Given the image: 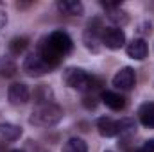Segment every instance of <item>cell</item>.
Returning a JSON list of instances; mask_svg holds the SVG:
<instances>
[{
	"label": "cell",
	"instance_id": "cell-1",
	"mask_svg": "<svg viewBox=\"0 0 154 152\" xmlns=\"http://www.w3.org/2000/svg\"><path fill=\"white\" fill-rule=\"evenodd\" d=\"M61 118H63V109H61L57 104L52 102V104L38 106V108L32 111L29 122H31L32 125H36V127H52V125L59 123Z\"/></svg>",
	"mask_w": 154,
	"mask_h": 152
},
{
	"label": "cell",
	"instance_id": "cell-2",
	"mask_svg": "<svg viewBox=\"0 0 154 152\" xmlns=\"http://www.w3.org/2000/svg\"><path fill=\"white\" fill-rule=\"evenodd\" d=\"M63 81H65L66 86H70L74 90H79V91H88L91 88V82H93V79L88 75L82 68H74V66L65 70Z\"/></svg>",
	"mask_w": 154,
	"mask_h": 152
},
{
	"label": "cell",
	"instance_id": "cell-3",
	"mask_svg": "<svg viewBox=\"0 0 154 152\" xmlns=\"http://www.w3.org/2000/svg\"><path fill=\"white\" fill-rule=\"evenodd\" d=\"M45 39H47L48 45H50L56 52H59L61 56L70 54L72 48H74V41L68 36V32H65V31H52Z\"/></svg>",
	"mask_w": 154,
	"mask_h": 152
},
{
	"label": "cell",
	"instance_id": "cell-4",
	"mask_svg": "<svg viewBox=\"0 0 154 152\" xmlns=\"http://www.w3.org/2000/svg\"><path fill=\"white\" fill-rule=\"evenodd\" d=\"M100 43L104 47H108L109 50H118L124 47L125 43V32L120 29V27H108L102 31V36H100Z\"/></svg>",
	"mask_w": 154,
	"mask_h": 152
},
{
	"label": "cell",
	"instance_id": "cell-5",
	"mask_svg": "<svg viewBox=\"0 0 154 152\" xmlns=\"http://www.w3.org/2000/svg\"><path fill=\"white\" fill-rule=\"evenodd\" d=\"M23 72L31 77H41V75H45L47 72H50V66L39 57L38 54H31L23 61Z\"/></svg>",
	"mask_w": 154,
	"mask_h": 152
},
{
	"label": "cell",
	"instance_id": "cell-6",
	"mask_svg": "<svg viewBox=\"0 0 154 152\" xmlns=\"http://www.w3.org/2000/svg\"><path fill=\"white\" fill-rule=\"evenodd\" d=\"M7 99L13 106H22V104H27L29 99H31V91L27 88V84L23 82H14L9 86L7 90Z\"/></svg>",
	"mask_w": 154,
	"mask_h": 152
},
{
	"label": "cell",
	"instance_id": "cell-7",
	"mask_svg": "<svg viewBox=\"0 0 154 152\" xmlns=\"http://www.w3.org/2000/svg\"><path fill=\"white\" fill-rule=\"evenodd\" d=\"M136 82V75H134V70L131 66H124L120 68L113 77V86L116 90H131Z\"/></svg>",
	"mask_w": 154,
	"mask_h": 152
},
{
	"label": "cell",
	"instance_id": "cell-8",
	"mask_svg": "<svg viewBox=\"0 0 154 152\" xmlns=\"http://www.w3.org/2000/svg\"><path fill=\"white\" fill-rule=\"evenodd\" d=\"M38 56L50 66V68H56L59 63H61V59H63V56L59 54V52H56L50 45H48V41L47 39H43L41 41V45H39V50H38Z\"/></svg>",
	"mask_w": 154,
	"mask_h": 152
},
{
	"label": "cell",
	"instance_id": "cell-9",
	"mask_svg": "<svg viewBox=\"0 0 154 152\" xmlns=\"http://www.w3.org/2000/svg\"><path fill=\"white\" fill-rule=\"evenodd\" d=\"M102 7L108 11V18L113 20L116 25H124L127 23L129 16L124 9H120V4L118 2H102Z\"/></svg>",
	"mask_w": 154,
	"mask_h": 152
},
{
	"label": "cell",
	"instance_id": "cell-10",
	"mask_svg": "<svg viewBox=\"0 0 154 152\" xmlns=\"http://www.w3.org/2000/svg\"><path fill=\"white\" fill-rule=\"evenodd\" d=\"M125 52H127V56H129L131 59L143 61V59L147 57V52H149V48H147V43H145L143 39H142V38H136V39H133V41L127 45Z\"/></svg>",
	"mask_w": 154,
	"mask_h": 152
},
{
	"label": "cell",
	"instance_id": "cell-11",
	"mask_svg": "<svg viewBox=\"0 0 154 152\" xmlns=\"http://www.w3.org/2000/svg\"><path fill=\"white\" fill-rule=\"evenodd\" d=\"M97 129L100 132V136L104 138H113L118 134V122L109 118V116H100L97 120Z\"/></svg>",
	"mask_w": 154,
	"mask_h": 152
},
{
	"label": "cell",
	"instance_id": "cell-12",
	"mask_svg": "<svg viewBox=\"0 0 154 152\" xmlns=\"http://www.w3.org/2000/svg\"><path fill=\"white\" fill-rule=\"evenodd\" d=\"M57 9L63 14H70V16H81L84 13V5L79 0H59Z\"/></svg>",
	"mask_w": 154,
	"mask_h": 152
},
{
	"label": "cell",
	"instance_id": "cell-13",
	"mask_svg": "<svg viewBox=\"0 0 154 152\" xmlns=\"http://www.w3.org/2000/svg\"><path fill=\"white\" fill-rule=\"evenodd\" d=\"M100 99H102V102H104L109 109H113V111H120V109H124V106H125L124 97L118 95V93H115V91H109V90L102 91Z\"/></svg>",
	"mask_w": 154,
	"mask_h": 152
},
{
	"label": "cell",
	"instance_id": "cell-14",
	"mask_svg": "<svg viewBox=\"0 0 154 152\" xmlns=\"http://www.w3.org/2000/svg\"><path fill=\"white\" fill-rule=\"evenodd\" d=\"M138 118L143 127L154 129V102H145L138 109Z\"/></svg>",
	"mask_w": 154,
	"mask_h": 152
},
{
	"label": "cell",
	"instance_id": "cell-15",
	"mask_svg": "<svg viewBox=\"0 0 154 152\" xmlns=\"http://www.w3.org/2000/svg\"><path fill=\"white\" fill-rule=\"evenodd\" d=\"M0 136L5 140V141H16L20 136H22V127L14 125V123H0Z\"/></svg>",
	"mask_w": 154,
	"mask_h": 152
},
{
	"label": "cell",
	"instance_id": "cell-16",
	"mask_svg": "<svg viewBox=\"0 0 154 152\" xmlns=\"http://www.w3.org/2000/svg\"><path fill=\"white\" fill-rule=\"evenodd\" d=\"M34 100L38 102V106L52 104V100H54V93H52V90H50L48 86L39 84V86H36V90H34Z\"/></svg>",
	"mask_w": 154,
	"mask_h": 152
},
{
	"label": "cell",
	"instance_id": "cell-17",
	"mask_svg": "<svg viewBox=\"0 0 154 152\" xmlns=\"http://www.w3.org/2000/svg\"><path fill=\"white\" fill-rule=\"evenodd\" d=\"M16 72L18 66L11 57H0V77H13Z\"/></svg>",
	"mask_w": 154,
	"mask_h": 152
},
{
	"label": "cell",
	"instance_id": "cell-18",
	"mask_svg": "<svg viewBox=\"0 0 154 152\" xmlns=\"http://www.w3.org/2000/svg\"><path fill=\"white\" fill-rule=\"evenodd\" d=\"M27 47H29V39L25 36H16V38H13L9 41V50H11L13 56H20Z\"/></svg>",
	"mask_w": 154,
	"mask_h": 152
},
{
	"label": "cell",
	"instance_id": "cell-19",
	"mask_svg": "<svg viewBox=\"0 0 154 152\" xmlns=\"http://www.w3.org/2000/svg\"><path fill=\"white\" fill-rule=\"evenodd\" d=\"M63 152H88V145H86L84 140H81V138H70V140L65 143Z\"/></svg>",
	"mask_w": 154,
	"mask_h": 152
},
{
	"label": "cell",
	"instance_id": "cell-20",
	"mask_svg": "<svg viewBox=\"0 0 154 152\" xmlns=\"http://www.w3.org/2000/svg\"><path fill=\"white\" fill-rule=\"evenodd\" d=\"M136 131V123L133 118H122L118 120V134L120 136H131Z\"/></svg>",
	"mask_w": 154,
	"mask_h": 152
},
{
	"label": "cell",
	"instance_id": "cell-21",
	"mask_svg": "<svg viewBox=\"0 0 154 152\" xmlns=\"http://www.w3.org/2000/svg\"><path fill=\"white\" fill-rule=\"evenodd\" d=\"M134 152H154V138L147 140V141H143V143H142V147H140V149H136Z\"/></svg>",
	"mask_w": 154,
	"mask_h": 152
},
{
	"label": "cell",
	"instance_id": "cell-22",
	"mask_svg": "<svg viewBox=\"0 0 154 152\" xmlns=\"http://www.w3.org/2000/svg\"><path fill=\"white\" fill-rule=\"evenodd\" d=\"M29 149H31L32 152H48L47 149H43V147H39L38 143H36V141H29Z\"/></svg>",
	"mask_w": 154,
	"mask_h": 152
},
{
	"label": "cell",
	"instance_id": "cell-23",
	"mask_svg": "<svg viewBox=\"0 0 154 152\" xmlns=\"http://www.w3.org/2000/svg\"><path fill=\"white\" fill-rule=\"evenodd\" d=\"M11 152H23V150H11Z\"/></svg>",
	"mask_w": 154,
	"mask_h": 152
},
{
	"label": "cell",
	"instance_id": "cell-24",
	"mask_svg": "<svg viewBox=\"0 0 154 152\" xmlns=\"http://www.w3.org/2000/svg\"><path fill=\"white\" fill-rule=\"evenodd\" d=\"M108 152H111V150H108Z\"/></svg>",
	"mask_w": 154,
	"mask_h": 152
}]
</instances>
